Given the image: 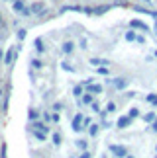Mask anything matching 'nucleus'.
Segmentation results:
<instances>
[{"label":"nucleus","instance_id":"obj_1","mask_svg":"<svg viewBox=\"0 0 157 158\" xmlns=\"http://www.w3.org/2000/svg\"><path fill=\"white\" fill-rule=\"evenodd\" d=\"M12 8H14V12H22V14H29V10L26 8V6H24V2H22V0H16Z\"/></svg>","mask_w":157,"mask_h":158},{"label":"nucleus","instance_id":"obj_2","mask_svg":"<svg viewBox=\"0 0 157 158\" xmlns=\"http://www.w3.org/2000/svg\"><path fill=\"white\" fill-rule=\"evenodd\" d=\"M29 12H34V14H41V12H43V2H34L32 8H29Z\"/></svg>","mask_w":157,"mask_h":158},{"label":"nucleus","instance_id":"obj_3","mask_svg":"<svg viewBox=\"0 0 157 158\" xmlns=\"http://www.w3.org/2000/svg\"><path fill=\"white\" fill-rule=\"evenodd\" d=\"M132 27H137V29H143V31H147V26L140 20H132Z\"/></svg>","mask_w":157,"mask_h":158},{"label":"nucleus","instance_id":"obj_4","mask_svg":"<svg viewBox=\"0 0 157 158\" xmlns=\"http://www.w3.org/2000/svg\"><path fill=\"white\" fill-rule=\"evenodd\" d=\"M108 10H110V6H96V8H92V14H104Z\"/></svg>","mask_w":157,"mask_h":158},{"label":"nucleus","instance_id":"obj_5","mask_svg":"<svg viewBox=\"0 0 157 158\" xmlns=\"http://www.w3.org/2000/svg\"><path fill=\"white\" fill-rule=\"evenodd\" d=\"M136 12H141V14H151V16H157L155 12H149L147 8H141V6H136Z\"/></svg>","mask_w":157,"mask_h":158},{"label":"nucleus","instance_id":"obj_6","mask_svg":"<svg viewBox=\"0 0 157 158\" xmlns=\"http://www.w3.org/2000/svg\"><path fill=\"white\" fill-rule=\"evenodd\" d=\"M12 59H14V49H10L6 53V63H12Z\"/></svg>","mask_w":157,"mask_h":158},{"label":"nucleus","instance_id":"obj_7","mask_svg":"<svg viewBox=\"0 0 157 158\" xmlns=\"http://www.w3.org/2000/svg\"><path fill=\"white\" fill-rule=\"evenodd\" d=\"M63 51L65 53H71V51H73V43H71V41H69V43H65L63 45Z\"/></svg>","mask_w":157,"mask_h":158},{"label":"nucleus","instance_id":"obj_8","mask_svg":"<svg viewBox=\"0 0 157 158\" xmlns=\"http://www.w3.org/2000/svg\"><path fill=\"white\" fill-rule=\"evenodd\" d=\"M126 39H128V41H134L136 39V33L134 31H128V33H126Z\"/></svg>","mask_w":157,"mask_h":158},{"label":"nucleus","instance_id":"obj_9","mask_svg":"<svg viewBox=\"0 0 157 158\" xmlns=\"http://www.w3.org/2000/svg\"><path fill=\"white\" fill-rule=\"evenodd\" d=\"M116 86H118V88H124L126 82H124V80H116Z\"/></svg>","mask_w":157,"mask_h":158},{"label":"nucleus","instance_id":"obj_10","mask_svg":"<svg viewBox=\"0 0 157 158\" xmlns=\"http://www.w3.org/2000/svg\"><path fill=\"white\" fill-rule=\"evenodd\" d=\"M18 37H20V39H24V37H26V29H20V33H18Z\"/></svg>","mask_w":157,"mask_h":158},{"label":"nucleus","instance_id":"obj_11","mask_svg":"<svg viewBox=\"0 0 157 158\" xmlns=\"http://www.w3.org/2000/svg\"><path fill=\"white\" fill-rule=\"evenodd\" d=\"M35 47H38V49H39V51H41V49H43V45H41V41H39V39H38V41H35Z\"/></svg>","mask_w":157,"mask_h":158},{"label":"nucleus","instance_id":"obj_12","mask_svg":"<svg viewBox=\"0 0 157 158\" xmlns=\"http://www.w3.org/2000/svg\"><path fill=\"white\" fill-rule=\"evenodd\" d=\"M90 90H92V92H100L102 88H100V86H90Z\"/></svg>","mask_w":157,"mask_h":158},{"label":"nucleus","instance_id":"obj_13","mask_svg":"<svg viewBox=\"0 0 157 158\" xmlns=\"http://www.w3.org/2000/svg\"><path fill=\"white\" fill-rule=\"evenodd\" d=\"M0 59H2V49H0Z\"/></svg>","mask_w":157,"mask_h":158},{"label":"nucleus","instance_id":"obj_14","mask_svg":"<svg viewBox=\"0 0 157 158\" xmlns=\"http://www.w3.org/2000/svg\"><path fill=\"white\" fill-rule=\"evenodd\" d=\"M155 31H157V22H155Z\"/></svg>","mask_w":157,"mask_h":158},{"label":"nucleus","instance_id":"obj_15","mask_svg":"<svg viewBox=\"0 0 157 158\" xmlns=\"http://www.w3.org/2000/svg\"><path fill=\"white\" fill-rule=\"evenodd\" d=\"M0 23H2V16H0Z\"/></svg>","mask_w":157,"mask_h":158}]
</instances>
